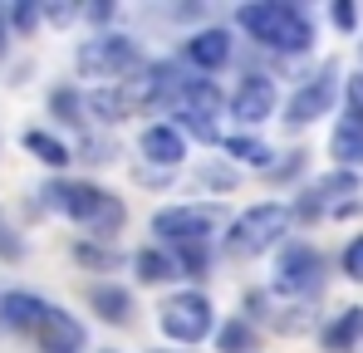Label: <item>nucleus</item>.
I'll use <instances>...</instances> for the list:
<instances>
[{
	"mask_svg": "<svg viewBox=\"0 0 363 353\" xmlns=\"http://www.w3.org/2000/svg\"><path fill=\"white\" fill-rule=\"evenodd\" d=\"M40 314H45V299H35V294H25V290H10L0 299V319L10 329H40Z\"/></svg>",
	"mask_w": 363,
	"mask_h": 353,
	"instance_id": "obj_17",
	"label": "nucleus"
},
{
	"mask_svg": "<svg viewBox=\"0 0 363 353\" xmlns=\"http://www.w3.org/2000/svg\"><path fill=\"white\" fill-rule=\"evenodd\" d=\"M275 290L295 294V299H309V294L324 290V255L304 240H290L280 250V265H275Z\"/></svg>",
	"mask_w": 363,
	"mask_h": 353,
	"instance_id": "obj_7",
	"label": "nucleus"
},
{
	"mask_svg": "<svg viewBox=\"0 0 363 353\" xmlns=\"http://www.w3.org/2000/svg\"><path fill=\"white\" fill-rule=\"evenodd\" d=\"M349 191H359V176L354 172H329L314 181V191L300 201V216L304 221H314L319 211H324V201H334V196H349Z\"/></svg>",
	"mask_w": 363,
	"mask_h": 353,
	"instance_id": "obj_16",
	"label": "nucleus"
},
{
	"mask_svg": "<svg viewBox=\"0 0 363 353\" xmlns=\"http://www.w3.org/2000/svg\"><path fill=\"white\" fill-rule=\"evenodd\" d=\"M349 108L344 118L334 123V138H329V152H334V162H339V172H349V167H363V74L349 79Z\"/></svg>",
	"mask_w": 363,
	"mask_h": 353,
	"instance_id": "obj_9",
	"label": "nucleus"
},
{
	"mask_svg": "<svg viewBox=\"0 0 363 353\" xmlns=\"http://www.w3.org/2000/svg\"><path fill=\"white\" fill-rule=\"evenodd\" d=\"M89 304H94V314H104L108 324H128V319H133V294L123 290V285H94V290H89Z\"/></svg>",
	"mask_w": 363,
	"mask_h": 353,
	"instance_id": "obj_18",
	"label": "nucleus"
},
{
	"mask_svg": "<svg viewBox=\"0 0 363 353\" xmlns=\"http://www.w3.org/2000/svg\"><path fill=\"white\" fill-rule=\"evenodd\" d=\"M5 40H10V10L0 5V55H5Z\"/></svg>",
	"mask_w": 363,
	"mask_h": 353,
	"instance_id": "obj_29",
	"label": "nucleus"
},
{
	"mask_svg": "<svg viewBox=\"0 0 363 353\" xmlns=\"http://www.w3.org/2000/svg\"><path fill=\"white\" fill-rule=\"evenodd\" d=\"M167 113L182 118V128L191 133V138H201V142H216L221 133H216V113H221V89L211 84V79H186V89H182L177 99H172V108Z\"/></svg>",
	"mask_w": 363,
	"mask_h": 353,
	"instance_id": "obj_6",
	"label": "nucleus"
},
{
	"mask_svg": "<svg viewBox=\"0 0 363 353\" xmlns=\"http://www.w3.org/2000/svg\"><path fill=\"white\" fill-rule=\"evenodd\" d=\"M133 270H138V280H143V285L177 280V265H172V255H167L162 245H147V250H138V255H133Z\"/></svg>",
	"mask_w": 363,
	"mask_h": 353,
	"instance_id": "obj_19",
	"label": "nucleus"
},
{
	"mask_svg": "<svg viewBox=\"0 0 363 353\" xmlns=\"http://www.w3.org/2000/svg\"><path fill=\"white\" fill-rule=\"evenodd\" d=\"M231 113L241 123H265L275 113V79L270 74H245L236 84V94H231Z\"/></svg>",
	"mask_w": 363,
	"mask_h": 353,
	"instance_id": "obj_11",
	"label": "nucleus"
},
{
	"mask_svg": "<svg viewBox=\"0 0 363 353\" xmlns=\"http://www.w3.org/2000/svg\"><path fill=\"white\" fill-rule=\"evenodd\" d=\"M138 147H143V157H147L152 167H177L182 157H186V138H182V128H172V123H152V128H143Z\"/></svg>",
	"mask_w": 363,
	"mask_h": 353,
	"instance_id": "obj_13",
	"label": "nucleus"
},
{
	"mask_svg": "<svg viewBox=\"0 0 363 353\" xmlns=\"http://www.w3.org/2000/svg\"><path fill=\"white\" fill-rule=\"evenodd\" d=\"M0 255H5V260H20V255H25V245H20L10 231H0Z\"/></svg>",
	"mask_w": 363,
	"mask_h": 353,
	"instance_id": "obj_28",
	"label": "nucleus"
},
{
	"mask_svg": "<svg viewBox=\"0 0 363 353\" xmlns=\"http://www.w3.org/2000/svg\"><path fill=\"white\" fill-rule=\"evenodd\" d=\"M74 255H79L84 265H94V270H108V265H118V255H113V250H104V245H94V240H79V245H74Z\"/></svg>",
	"mask_w": 363,
	"mask_h": 353,
	"instance_id": "obj_23",
	"label": "nucleus"
},
{
	"mask_svg": "<svg viewBox=\"0 0 363 353\" xmlns=\"http://www.w3.org/2000/svg\"><path fill=\"white\" fill-rule=\"evenodd\" d=\"M329 15H334V25H339V30H354V25H359V10H354L349 0H339V5H334Z\"/></svg>",
	"mask_w": 363,
	"mask_h": 353,
	"instance_id": "obj_27",
	"label": "nucleus"
},
{
	"mask_svg": "<svg viewBox=\"0 0 363 353\" xmlns=\"http://www.w3.org/2000/svg\"><path fill=\"white\" fill-rule=\"evenodd\" d=\"M319 344H324L329 353H363V304L344 309V314L319 334Z\"/></svg>",
	"mask_w": 363,
	"mask_h": 353,
	"instance_id": "obj_15",
	"label": "nucleus"
},
{
	"mask_svg": "<svg viewBox=\"0 0 363 353\" xmlns=\"http://www.w3.org/2000/svg\"><path fill=\"white\" fill-rule=\"evenodd\" d=\"M138 64H143V55L128 35H99L79 50V74H89V79H118Z\"/></svg>",
	"mask_w": 363,
	"mask_h": 353,
	"instance_id": "obj_8",
	"label": "nucleus"
},
{
	"mask_svg": "<svg viewBox=\"0 0 363 353\" xmlns=\"http://www.w3.org/2000/svg\"><path fill=\"white\" fill-rule=\"evenodd\" d=\"M290 226V211L280 206V201H260V206H250L241 211L236 221H231V235H226V250L236 255V260H250V255H265L270 245H280V235Z\"/></svg>",
	"mask_w": 363,
	"mask_h": 353,
	"instance_id": "obj_3",
	"label": "nucleus"
},
{
	"mask_svg": "<svg viewBox=\"0 0 363 353\" xmlns=\"http://www.w3.org/2000/svg\"><path fill=\"white\" fill-rule=\"evenodd\" d=\"M157 329L172 339V344H201L211 329H216V309L201 290H182L172 299H162L157 309Z\"/></svg>",
	"mask_w": 363,
	"mask_h": 353,
	"instance_id": "obj_4",
	"label": "nucleus"
},
{
	"mask_svg": "<svg viewBox=\"0 0 363 353\" xmlns=\"http://www.w3.org/2000/svg\"><path fill=\"white\" fill-rule=\"evenodd\" d=\"M55 113H60L64 123H84V99L69 94V89H60V94H55Z\"/></svg>",
	"mask_w": 363,
	"mask_h": 353,
	"instance_id": "obj_24",
	"label": "nucleus"
},
{
	"mask_svg": "<svg viewBox=\"0 0 363 353\" xmlns=\"http://www.w3.org/2000/svg\"><path fill=\"white\" fill-rule=\"evenodd\" d=\"M211 226H216V211H211V206H167V211L152 216V235L167 245V255H177V250H201L206 235H211Z\"/></svg>",
	"mask_w": 363,
	"mask_h": 353,
	"instance_id": "obj_5",
	"label": "nucleus"
},
{
	"mask_svg": "<svg viewBox=\"0 0 363 353\" xmlns=\"http://www.w3.org/2000/svg\"><path fill=\"white\" fill-rule=\"evenodd\" d=\"M334 94H339V64H324L309 84H304L300 94L290 99V108H285V123L290 128H304V123H314V118H324L334 108Z\"/></svg>",
	"mask_w": 363,
	"mask_h": 353,
	"instance_id": "obj_10",
	"label": "nucleus"
},
{
	"mask_svg": "<svg viewBox=\"0 0 363 353\" xmlns=\"http://www.w3.org/2000/svg\"><path fill=\"white\" fill-rule=\"evenodd\" d=\"M25 147H30L45 167H64V162H69V147H64L55 133H45V128H30V133H25Z\"/></svg>",
	"mask_w": 363,
	"mask_h": 353,
	"instance_id": "obj_20",
	"label": "nucleus"
},
{
	"mask_svg": "<svg viewBox=\"0 0 363 353\" xmlns=\"http://www.w3.org/2000/svg\"><path fill=\"white\" fill-rule=\"evenodd\" d=\"M40 344L45 353H79L84 349V324L60 309V304H45V314H40Z\"/></svg>",
	"mask_w": 363,
	"mask_h": 353,
	"instance_id": "obj_12",
	"label": "nucleus"
},
{
	"mask_svg": "<svg viewBox=\"0 0 363 353\" xmlns=\"http://www.w3.org/2000/svg\"><path fill=\"white\" fill-rule=\"evenodd\" d=\"M216 349H221V353H250V349H255V329H250L245 319H231V324H221V334H216Z\"/></svg>",
	"mask_w": 363,
	"mask_h": 353,
	"instance_id": "obj_22",
	"label": "nucleus"
},
{
	"mask_svg": "<svg viewBox=\"0 0 363 353\" xmlns=\"http://www.w3.org/2000/svg\"><path fill=\"white\" fill-rule=\"evenodd\" d=\"M186 59H191L201 74L221 69V64L231 59V35H226V30H196V35L186 40Z\"/></svg>",
	"mask_w": 363,
	"mask_h": 353,
	"instance_id": "obj_14",
	"label": "nucleus"
},
{
	"mask_svg": "<svg viewBox=\"0 0 363 353\" xmlns=\"http://www.w3.org/2000/svg\"><path fill=\"white\" fill-rule=\"evenodd\" d=\"M226 152L236 157V162H245V167H270V147L260 142V138H245V133H236V138H226Z\"/></svg>",
	"mask_w": 363,
	"mask_h": 353,
	"instance_id": "obj_21",
	"label": "nucleus"
},
{
	"mask_svg": "<svg viewBox=\"0 0 363 353\" xmlns=\"http://www.w3.org/2000/svg\"><path fill=\"white\" fill-rule=\"evenodd\" d=\"M35 20H40V5H15V10H10V25H15V30H30Z\"/></svg>",
	"mask_w": 363,
	"mask_h": 353,
	"instance_id": "obj_26",
	"label": "nucleus"
},
{
	"mask_svg": "<svg viewBox=\"0 0 363 353\" xmlns=\"http://www.w3.org/2000/svg\"><path fill=\"white\" fill-rule=\"evenodd\" d=\"M344 275L363 285V235H354V240L344 245Z\"/></svg>",
	"mask_w": 363,
	"mask_h": 353,
	"instance_id": "obj_25",
	"label": "nucleus"
},
{
	"mask_svg": "<svg viewBox=\"0 0 363 353\" xmlns=\"http://www.w3.org/2000/svg\"><path fill=\"white\" fill-rule=\"evenodd\" d=\"M45 206L64 211L69 221H79L84 231H94V235H113L128 221L123 201L113 191L94 186V181H55V186H45Z\"/></svg>",
	"mask_w": 363,
	"mask_h": 353,
	"instance_id": "obj_2",
	"label": "nucleus"
},
{
	"mask_svg": "<svg viewBox=\"0 0 363 353\" xmlns=\"http://www.w3.org/2000/svg\"><path fill=\"white\" fill-rule=\"evenodd\" d=\"M236 25L255 45L265 50H280V55H304L314 45V25L300 5H285V0H260V5H241L236 10Z\"/></svg>",
	"mask_w": 363,
	"mask_h": 353,
	"instance_id": "obj_1",
	"label": "nucleus"
}]
</instances>
